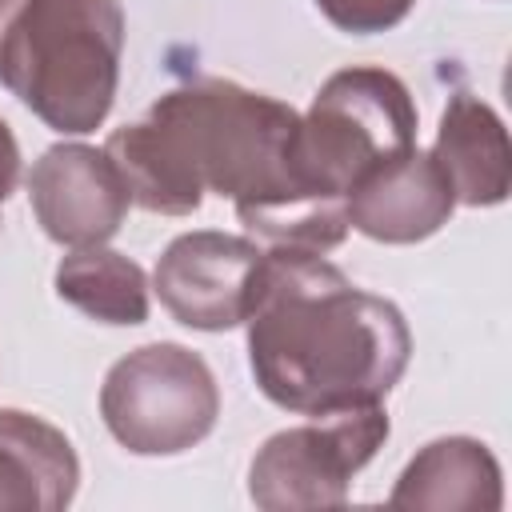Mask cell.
Masks as SVG:
<instances>
[{
  "mask_svg": "<svg viewBox=\"0 0 512 512\" xmlns=\"http://www.w3.org/2000/svg\"><path fill=\"white\" fill-rule=\"evenodd\" d=\"M296 124L292 104L200 76L168 88L144 120L116 128L104 152L144 212L192 216L204 192H216L268 248L324 256L344 244L348 216L300 196L288 160Z\"/></svg>",
  "mask_w": 512,
  "mask_h": 512,
  "instance_id": "obj_1",
  "label": "cell"
},
{
  "mask_svg": "<svg viewBox=\"0 0 512 512\" xmlns=\"http://www.w3.org/2000/svg\"><path fill=\"white\" fill-rule=\"evenodd\" d=\"M244 324L256 388L296 416L380 404L412 356L404 312L304 248L260 252Z\"/></svg>",
  "mask_w": 512,
  "mask_h": 512,
  "instance_id": "obj_2",
  "label": "cell"
},
{
  "mask_svg": "<svg viewBox=\"0 0 512 512\" xmlns=\"http://www.w3.org/2000/svg\"><path fill=\"white\" fill-rule=\"evenodd\" d=\"M120 0H20L0 32V84L52 132H96L116 100Z\"/></svg>",
  "mask_w": 512,
  "mask_h": 512,
  "instance_id": "obj_3",
  "label": "cell"
},
{
  "mask_svg": "<svg viewBox=\"0 0 512 512\" xmlns=\"http://www.w3.org/2000/svg\"><path fill=\"white\" fill-rule=\"evenodd\" d=\"M416 144V104L408 84L372 64L332 72L292 132V176L304 200L348 216L352 184L376 164Z\"/></svg>",
  "mask_w": 512,
  "mask_h": 512,
  "instance_id": "obj_4",
  "label": "cell"
},
{
  "mask_svg": "<svg viewBox=\"0 0 512 512\" xmlns=\"http://www.w3.org/2000/svg\"><path fill=\"white\" fill-rule=\"evenodd\" d=\"M100 416L112 440L132 456H180L216 428L220 388L204 356L156 340L108 368Z\"/></svg>",
  "mask_w": 512,
  "mask_h": 512,
  "instance_id": "obj_5",
  "label": "cell"
},
{
  "mask_svg": "<svg viewBox=\"0 0 512 512\" xmlns=\"http://www.w3.org/2000/svg\"><path fill=\"white\" fill-rule=\"evenodd\" d=\"M392 424L380 404L308 416L260 444L248 464V496L264 512L340 508L352 476L384 448Z\"/></svg>",
  "mask_w": 512,
  "mask_h": 512,
  "instance_id": "obj_6",
  "label": "cell"
},
{
  "mask_svg": "<svg viewBox=\"0 0 512 512\" xmlns=\"http://www.w3.org/2000/svg\"><path fill=\"white\" fill-rule=\"evenodd\" d=\"M260 244L232 232H184L176 236L152 272V292L176 324L196 332H228L244 324Z\"/></svg>",
  "mask_w": 512,
  "mask_h": 512,
  "instance_id": "obj_7",
  "label": "cell"
},
{
  "mask_svg": "<svg viewBox=\"0 0 512 512\" xmlns=\"http://www.w3.org/2000/svg\"><path fill=\"white\" fill-rule=\"evenodd\" d=\"M28 200L44 236L64 248L108 244L132 204L108 152L92 144H52L28 172Z\"/></svg>",
  "mask_w": 512,
  "mask_h": 512,
  "instance_id": "obj_8",
  "label": "cell"
},
{
  "mask_svg": "<svg viewBox=\"0 0 512 512\" xmlns=\"http://www.w3.org/2000/svg\"><path fill=\"white\" fill-rule=\"evenodd\" d=\"M348 228L380 244H416L440 232L456 208L432 152L416 144L376 160L348 192Z\"/></svg>",
  "mask_w": 512,
  "mask_h": 512,
  "instance_id": "obj_9",
  "label": "cell"
},
{
  "mask_svg": "<svg viewBox=\"0 0 512 512\" xmlns=\"http://www.w3.org/2000/svg\"><path fill=\"white\" fill-rule=\"evenodd\" d=\"M432 160L444 172L452 200L464 208H496L512 188V148L504 120L472 92H456L444 104Z\"/></svg>",
  "mask_w": 512,
  "mask_h": 512,
  "instance_id": "obj_10",
  "label": "cell"
},
{
  "mask_svg": "<svg viewBox=\"0 0 512 512\" xmlns=\"http://www.w3.org/2000/svg\"><path fill=\"white\" fill-rule=\"evenodd\" d=\"M80 484L72 440L20 408H0V512H60Z\"/></svg>",
  "mask_w": 512,
  "mask_h": 512,
  "instance_id": "obj_11",
  "label": "cell"
},
{
  "mask_svg": "<svg viewBox=\"0 0 512 512\" xmlns=\"http://www.w3.org/2000/svg\"><path fill=\"white\" fill-rule=\"evenodd\" d=\"M388 500L424 512H496L504 504L500 460L472 436H440L408 460Z\"/></svg>",
  "mask_w": 512,
  "mask_h": 512,
  "instance_id": "obj_12",
  "label": "cell"
},
{
  "mask_svg": "<svg viewBox=\"0 0 512 512\" xmlns=\"http://www.w3.org/2000/svg\"><path fill=\"white\" fill-rule=\"evenodd\" d=\"M56 296L72 304L76 312L132 328L148 320V276L136 260H128L116 248L92 244V248H72L56 264Z\"/></svg>",
  "mask_w": 512,
  "mask_h": 512,
  "instance_id": "obj_13",
  "label": "cell"
},
{
  "mask_svg": "<svg viewBox=\"0 0 512 512\" xmlns=\"http://www.w3.org/2000/svg\"><path fill=\"white\" fill-rule=\"evenodd\" d=\"M416 0H316L324 20L348 36H376L396 28Z\"/></svg>",
  "mask_w": 512,
  "mask_h": 512,
  "instance_id": "obj_14",
  "label": "cell"
},
{
  "mask_svg": "<svg viewBox=\"0 0 512 512\" xmlns=\"http://www.w3.org/2000/svg\"><path fill=\"white\" fill-rule=\"evenodd\" d=\"M16 184H20V144L0 116V204L16 192Z\"/></svg>",
  "mask_w": 512,
  "mask_h": 512,
  "instance_id": "obj_15",
  "label": "cell"
},
{
  "mask_svg": "<svg viewBox=\"0 0 512 512\" xmlns=\"http://www.w3.org/2000/svg\"><path fill=\"white\" fill-rule=\"evenodd\" d=\"M20 0H0V32H4V20L12 16V8H16Z\"/></svg>",
  "mask_w": 512,
  "mask_h": 512,
  "instance_id": "obj_16",
  "label": "cell"
}]
</instances>
